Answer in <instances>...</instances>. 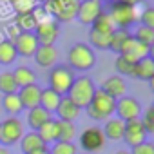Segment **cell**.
<instances>
[{
	"instance_id": "obj_1",
	"label": "cell",
	"mask_w": 154,
	"mask_h": 154,
	"mask_svg": "<svg viewBox=\"0 0 154 154\" xmlns=\"http://www.w3.org/2000/svg\"><path fill=\"white\" fill-rule=\"evenodd\" d=\"M67 65L72 71H80V72L93 69L96 65V54H94L93 47L89 44H82V42L71 45V49L67 51Z\"/></svg>"
},
{
	"instance_id": "obj_2",
	"label": "cell",
	"mask_w": 154,
	"mask_h": 154,
	"mask_svg": "<svg viewBox=\"0 0 154 154\" xmlns=\"http://www.w3.org/2000/svg\"><path fill=\"white\" fill-rule=\"evenodd\" d=\"M74 78H76V74H74V71H72L69 65H65V63H56V65H53V67L49 69V74H47L49 89L54 91V93L60 94V96H65V94L69 93V89H71Z\"/></svg>"
},
{
	"instance_id": "obj_3",
	"label": "cell",
	"mask_w": 154,
	"mask_h": 154,
	"mask_svg": "<svg viewBox=\"0 0 154 154\" xmlns=\"http://www.w3.org/2000/svg\"><path fill=\"white\" fill-rule=\"evenodd\" d=\"M94 93H96V85H94V82L89 78V76H76L72 85H71V89H69V93L65 96L74 105H78L80 109H85L91 103Z\"/></svg>"
},
{
	"instance_id": "obj_4",
	"label": "cell",
	"mask_w": 154,
	"mask_h": 154,
	"mask_svg": "<svg viewBox=\"0 0 154 154\" xmlns=\"http://www.w3.org/2000/svg\"><path fill=\"white\" fill-rule=\"evenodd\" d=\"M80 0H47L44 2V9L56 24L72 22L76 18V9H78Z\"/></svg>"
},
{
	"instance_id": "obj_5",
	"label": "cell",
	"mask_w": 154,
	"mask_h": 154,
	"mask_svg": "<svg viewBox=\"0 0 154 154\" xmlns=\"http://www.w3.org/2000/svg\"><path fill=\"white\" fill-rule=\"evenodd\" d=\"M114 109H116V100L111 98L109 94H105V93L100 91V89H96V93H94L91 103L85 107L89 118L94 120V122H105V120L112 118Z\"/></svg>"
},
{
	"instance_id": "obj_6",
	"label": "cell",
	"mask_w": 154,
	"mask_h": 154,
	"mask_svg": "<svg viewBox=\"0 0 154 154\" xmlns=\"http://www.w3.org/2000/svg\"><path fill=\"white\" fill-rule=\"evenodd\" d=\"M109 17L112 18L116 29H129L131 26H134L140 20V8L138 6H125V4H120L114 0L111 4Z\"/></svg>"
},
{
	"instance_id": "obj_7",
	"label": "cell",
	"mask_w": 154,
	"mask_h": 154,
	"mask_svg": "<svg viewBox=\"0 0 154 154\" xmlns=\"http://www.w3.org/2000/svg\"><path fill=\"white\" fill-rule=\"evenodd\" d=\"M24 136V123L17 116H8L6 120L0 122V145L11 147L20 141Z\"/></svg>"
},
{
	"instance_id": "obj_8",
	"label": "cell",
	"mask_w": 154,
	"mask_h": 154,
	"mask_svg": "<svg viewBox=\"0 0 154 154\" xmlns=\"http://www.w3.org/2000/svg\"><path fill=\"white\" fill-rule=\"evenodd\" d=\"M105 136L102 132L100 127H87L82 131L80 134V145L82 149L87 152V154H96V152H102L105 149Z\"/></svg>"
},
{
	"instance_id": "obj_9",
	"label": "cell",
	"mask_w": 154,
	"mask_h": 154,
	"mask_svg": "<svg viewBox=\"0 0 154 154\" xmlns=\"http://www.w3.org/2000/svg\"><path fill=\"white\" fill-rule=\"evenodd\" d=\"M114 112L118 114L116 118H120L122 122H132V120H140L141 116V103L134 98V96H122L120 100H116V109Z\"/></svg>"
},
{
	"instance_id": "obj_10",
	"label": "cell",
	"mask_w": 154,
	"mask_h": 154,
	"mask_svg": "<svg viewBox=\"0 0 154 154\" xmlns=\"http://www.w3.org/2000/svg\"><path fill=\"white\" fill-rule=\"evenodd\" d=\"M103 13V4L100 0H80L78 9H76V18L84 26H93V22Z\"/></svg>"
},
{
	"instance_id": "obj_11",
	"label": "cell",
	"mask_w": 154,
	"mask_h": 154,
	"mask_svg": "<svg viewBox=\"0 0 154 154\" xmlns=\"http://www.w3.org/2000/svg\"><path fill=\"white\" fill-rule=\"evenodd\" d=\"M35 36L38 40V45H54V42L60 36V24H56L53 18H47L36 24Z\"/></svg>"
},
{
	"instance_id": "obj_12",
	"label": "cell",
	"mask_w": 154,
	"mask_h": 154,
	"mask_svg": "<svg viewBox=\"0 0 154 154\" xmlns=\"http://www.w3.org/2000/svg\"><path fill=\"white\" fill-rule=\"evenodd\" d=\"M147 136H149V134H147V131L143 129L141 122H140V120H132V122H127V123H125L122 140L125 141V145H129V147L132 149V147H136V145L147 141Z\"/></svg>"
},
{
	"instance_id": "obj_13",
	"label": "cell",
	"mask_w": 154,
	"mask_h": 154,
	"mask_svg": "<svg viewBox=\"0 0 154 154\" xmlns=\"http://www.w3.org/2000/svg\"><path fill=\"white\" fill-rule=\"evenodd\" d=\"M13 45L17 49V54L18 56H33L38 49V40L35 36V33H20L15 40H13Z\"/></svg>"
},
{
	"instance_id": "obj_14",
	"label": "cell",
	"mask_w": 154,
	"mask_h": 154,
	"mask_svg": "<svg viewBox=\"0 0 154 154\" xmlns=\"http://www.w3.org/2000/svg\"><path fill=\"white\" fill-rule=\"evenodd\" d=\"M18 94V100L22 103V109H33V107H38L40 105V96H42V87L38 84H31V85H26V87H20L17 91Z\"/></svg>"
},
{
	"instance_id": "obj_15",
	"label": "cell",
	"mask_w": 154,
	"mask_h": 154,
	"mask_svg": "<svg viewBox=\"0 0 154 154\" xmlns=\"http://www.w3.org/2000/svg\"><path fill=\"white\" fill-rule=\"evenodd\" d=\"M120 54H125V56L132 58L134 62H138V60H141V58L150 56V47L145 45V44H141V42H138V40L131 35V36L125 40V44H123Z\"/></svg>"
},
{
	"instance_id": "obj_16",
	"label": "cell",
	"mask_w": 154,
	"mask_h": 154,
	"mask_svg": "<svg viewBox=\"0 0 154 154\" xmlns=\"http://www.w3.org/2000/svg\"><path fill=\"white\" fill-rule=\"evenodd\" d=\"M100 91H103L105 94H109L111 98L114 100H120L122 96H125L127 93V84L125 80L122 78V76L114 74V76H109V78H105L100 85Z\"/></svg>"
},
{
	"instance_id": "obj_17",
	"label": "cell",
	"mask_w": 154,
	"mask_h": 154,
	"mask_svg": "<svg viewBox=\"0 0 154 154\" xmlns=\"http://www.w3.org/2000/svg\"><path fill=\"white\" fill-rule=\"evenodd\" d=\"M33 56H35V62L40 67L51 69L53 65H56L60 54H58V49L54 45H38V49H36V53Z\"/></svg>"
},
{
	"instance_id": "obj_18",
	"label": "cell",
	"mask_w": 154,
	"mask_h": 154,
	"mask_svg": "<svg viewBox=\"0 0 154 154\" xmlns=\"http://www.w3.org/2000/svg\"><path fill=\"white\" fill-rule=\"evenodd\" d=\"M80 112H82V109L78 105H74L67 96H62V100H60V103L56 107L58 120H62V122H74L80 116Z\"/></svg>"
},
{
	"instance_id": "obj_19",
	"label": "cell",
	"mask_w": 154,
	"mask_h": 154,
	"mask_svg": "<svg viewBox=\"0 0 154 154\" xmlns=\"http://www.w3.org/2000/svg\"><path fill=\"white\" fill-rule=\"evenodd\" d=\"M132 78L145 80V82H152V80H154V60H152L150 56L141 58V60H138V62L134 63Z\"/></svg>"
},
{
	"instance_id": "obj_20",
	"label": "cell",
	"mask_w": 154,
	"mask_h": 154,
	"mask_svg": "<svg viewBox=\"0 0 154 154\" xmlns=\"http://www.w3.org/2000/svg\"><path fill=\"white\" fill-rule=\"evenodd\" d=\"M18 143H20V150H22V154H33V152L42 150V149H47V145L40 140V136H38L35 131L24 134V136L20 138Z\"/></svg>"
},
{
	"instance_id": "obj_21",
	"label": "cell",
	"mask_w": 154,
	"mask_h": 154,
	"mask_svg": "<svg viewBox=\"0 0 154 154\" xmlns=\"http://www.w3.org/2000/svg\"><path fill=\"white\" fill-rule=\"evenodd\" d=\"M123 127H125V122H122L120 118H109L105 120V125L102 129L105 140H111V141H120L122 136H123Z\"/></svg>"
},
{
	"instance_id": "obj_22",
	"label": "cell",
	"mask_w": 154,
	"mask_h": 154,
	"mask_svg": "<svg viewBox=\"0 0 154 154\" xmlns=\"http://www.w3.org/2000/svg\"><path fill=\"white\" fill-rule=\"evenodd\" d=\"M51 118H53V114H49L47 111H44L40 105H38V107H33V109L27 111V125H29L35 132H36L45 122H49Z\"/></svg>"
},
{
	"instance_id": "obj_23",
	"label": "cell",
	"mask_w": 154,
	"mask_h": 154,
	"mask_svg": "<svg viewBox=\"0 0 154 154\" xmlns=\"http://www.w3.org/2000/svg\"><path fill=\"white\" fill-rule=\"evenodd\" d=\"M36 134L40 136V140H42L45 145L58 141V120L51 118L49 122H45V123L36 131Z\"/></svg>"
},
{
	"instance_id": "obj_24",
	"label": "cell",
	"mask_w": 154,
	"mask_h": 154,
	"mask_svg": "<svg viewBox=\"0 0 154 154\" xmlns=\"http://www.w3.org/2000/svg\"><path fill=\"white\" fill-rule=\"evenodd\" d=\"M11 74H13V78H15L18 89H20V87H26V85H31V84H36V74L33 72L31 67L18 65Z\"/></svg>"
},
{
	"instance_id": "obj_25",
	"label": "cell",
	"mask_w": 154,
	"mask_h": 154,
	"mask_svg": "<svg viewBox=\"0 0 154 154\" xmlns=\"http://www.w3.org/2000/svg\"><path fill=\"white\" fill-rule=\"evenodd\" d=\"M60 100H62V96H60V94H56L54 91H51L49 87H47V89H42L40 107H42L44 111H47L49 114H53V112H56V107H58Z\"/></svg>"
},
{
	"instance_id": "obj_26",
	"label": "cell",
	"mask_w": 154,
	"mask_h": 154,
	"mask_svg": "<svg viewBox=\"0 0 154 154\" xmlns=\"http://www.w3.org/2000/svg\"><path fill=\"white\" fill-rule=\"evenodd\" d=\"M91 29L93 31H96V33H102V35H112L114 31H116V26H114V22H112V18L109 17V13H102L94 22H93V26H91Z\"/></svg>"
},
{
	"instance_id": "obj_27",
	"label": "cell",
	"mask_w": 154,
	"mask_h": 154,
	"mask_svg": "<svg viewBox=\"0 0 154 154\" xmlns=\"http://www.w3.org/2000/svg\"><path fill=\"white\" fill-rule=\"evenodd\" d=\"M17 58H18V54H17V49H15L13 42L9 38L0 40V63H2V65H9Z\"/></svg>"
},
{
	"instance_id": "obj_28",
	"label": "cell",
	"mask_w": 154,
	"mask_h": 154,
	"mask_svg": "<svg viewBox=\"0 0 154 154\" xmlns=\"http://www.w3.org/2000/svg\"><path fill=\"white\" fill-rule=\"evenodd\" d=\"M15 27H17L20 33H33V31L36 29V20H35L33 13L17 15V18H15Z\"/></svg>"
},
{
	"instance_id": "obj_29",
	"label": "cell",
	"mask_w": 154,
	"mask_h": 154,
	"mask_svg": "<svg viewBox=\"0 0 154 154\" xmlns=\"http://www.w3.org/2000/svg\"><path fill=\"white\" fill-rule=\"evenodd\" d=\"M2 109L9 114V116H17L18 112H22V103L18 100V94H4L2 96Z\"/></svg>"
},
{
	"instance_id": "obj_30",
	"label": "cell",
	"mask_w": 154,
	"mask_h": 154,
	"mask_svg": "<svg viewBox=\"0 0 154 154\" xmlns=\"http://www.w3.org/2000/svg\"><path fill=\"white\" fill-rule=\"evenodd\" d=\"M134 60L125 56V54H118L116 62H114V69L116 72H120L118 76H132V69H134Z\"/></svg>"
},
{
	"instance_id": "obj_31",
	"label": "cell",
	"mask_w": 154,
	"mask_h": 154,
	"mask_svg": "<svg viewBox=\"0 0 154 154\" xmlns=\"http://www.w3.org/2000/svg\"><path fill=\"white\" fill-rule=\"evenodd\" d=\"M76 138V125L74 122H62L58 120V141H72Z\"/></svg>"
},
{
	"instance_id": "obj_32",
	"label": "cell",
	"mask_w": 154,
	"mask_h": 154,
	"mask_svg": "<svg viewBox=\"0 0 154 154\" xmlns=\"http://www.w3.org/2000/svg\"><path fill=\"white\" fill-rule=\"evenodd\" d=\"M129 36H131L129 29H116V31L111 35V44H109V49L120 54V51H122V47H123V44H125V40H127Z\"/></svg>"
},
{
	"instance_id": "obj_33",
	"label": "cell",
	"mask_w": 154,
	"mask_h": 154,
	"mask_svg": "<svg viewBox=\"0 0 154 154\" xmlns=\"http://www.w3.org/2000/svg\"><path fill=\"white\" fill-rule=\"evenodd\" d=\"M18 91V85L13 78L11 72H2L0 74V93L2 94H13Z\"/></svg>"
},
{
	"instance_id": "obj_34",
	"label": "cell",
	"mask_w": 154,
	"mask_h": 154,
	"mask_svg": "<svg viewBox=\"0 0 154 154\" xmlns=\"http://www.w3.org/2000/svg\"><path fill=\"white\" fill-rule=\"evenodd\" d=\"M49 154H78V145L72 141H54L49 149Z\"/></svg>"
},
{
	"instance_id": "obj_35",
	"label": "cell",
	"mask_w": 154,
	"mask_h": 154,
	"mask_svg": "<svg viewBox=\"0 0 154 154\" xmlns=\"http://www.w3.org/2000/svg\"><path fill=\"white\" fill-rule=\"evenodd\" d=\"M89 44L96 49H109V44H111V36L109 35H102V33H96V31H89Z\"/></svg>"
},
{
	"instance_id": "obj_36",
	"label": "cell",
	"mask_w": 154,
	"mask_h": 154,
	"mask_svg": "<svg viewBox=\"0 0 154 154\" xmlns=\"http://www.w3.org/2000/svg\"><path fill=\"white\" fill-rule=\"evenodd\" d=\"M138 42H141V44H145V45H152V42H154V29H150V27H145V26H140L136 31H134V35H132Z\"/></svg>"
},
{
	"instance_id": "obj_37",
	"label": "cell",
	"mask_w": 154,
	"mask_h": 154,
	"mask_svg": "<svg viewBox=\"0 0 154 154\" xmlns=\"http://www.w3.org/2000/svg\"><path fill=\"white\" fill-rule=\"evenodd\" d=\"M11 4H13V9L22 15V13H31L38 4H36V0H11Z\"/></svg>"
},
{
	"instance_id": "obj_38",
	"label": "cell",
	"mask_w": 154,
	"mask_h": 154,
	"mask_svg": "<svg viewBox=\"0 0 154 154\" xmlns=\"http://www.w3.org/2000/svg\"><path fill=\"white\" fill-rule=\"evenodd\" d=\"M140 122L143 125V129L147 131V134H152L154 132V107H147V111L140 116Z\"/></svg>"
},
{
	"instance_id": "obj_39",
	"label": "cell",
	"mask_w": 154,
	"mask_h": 154,
	"mask_svg": "<svg viewBox=\"0 0 154 154\" xmlns=\"http://www.w3.org/2000/svg\"><path fill=\"white\" fill-rule=\"evenodd\" d=\"M140 22H141V26L154 29V8L147 6L143 11H140Z\"/></svg>"
},
{
	"instance_id": "obj_40",
	"label": "cell",
	"mask_w": 154,
	"mask_h": 154,
	"mask_svg": "<svg viewBox=\"0 0 154 154\" xmlns=\"http://www.w3.org/2000/svg\"><path fill=\"white\" fill-rule=\"evenodd\" d=\"M129 152H131V154H154V145H152L150 141H143V143L132 147Z\"/></svg>"
},
{
	"instance_id": "obj_41",
	"label": "cell",
	"mask_w": 154,
	"mask_h": 154,
	"mask_svg": "<svg viewBox=\"0 0 154 154\" xmlns=\"http://www.w3.org/2000/svg\"><path fill=\"white\" fill-rule=\"evenodd\" d=\"M120 4H125V6H140L143 0H116Z\"/></svg>"
},
{
	"instance_id": "obj_42",
	"label": "cell",
	"mask_w": 154,
	"mask_h": 154,
	"mask_svg": "<svg viewBox=\"0 0 154 154\" xmlns=\"http://www.w3.org/2000/svg\"><path fill=\"white\" fill-rule=\"evenodd\" d=\"M0 154H11L9 147H2V145H0Z\"/></svg>"
},
{
	"instance_id": "obj_43",
	"label": "cell",
	"mask_w": 154,
	"mask_h": 154,
	"mask_svg": "<svg viewBox=\"0 0 154 154\" xmlns=\"http://www.w3.org/2000/svg\"><path fill=\"white\" fill-rule=\"evenodd\" d=\"M114 154H131V152H129L127 149H118V150H116Z\"/></svg>"
},
{
	"instance_id": "obj_44",
	"label": "cell",
	"mask_w": 154,
	"mask_h": 154,
	"mask_svg": "<svg viewBox=\"0 0 154 154\" xmlns=\"http://www.w3.org/2000/svg\"><path fill=\"white\" fill-rule=\"evenodd\" d=\"M33 154H49V149H42V150H38V152H33Z\"/></svg>"
},
{
	"instance_id": "obj_45",
	"label": "cell",
	"mask_w": 154,
	"mask_h": 154,
	"mask_svg": "<svg viewBox=\"0 0 154 154\" xmlns=\"http://www.w3.org/2000/svg\"><path fill=\"white\" fill-rule=\"evenodd\" d=\"M100 2H102V4H103V2H111V4H112V2H114V0H100Z\"/></svg>"
},
{
	"instance_id": "obj_46",
	"label": "cell",
	"mask_w": 154,
	"mask_h": 154,
	"mask_svg": "<svg viewBox=\"0 0 154 154\" xmlns=\"http://www.w3.org/2000/svg\"><path fill=\"white\" fill-rule=\"evenodd\" d=\"M2 2H11V0H2Z\"/></svg>"
},
{
	"instance_id": "obj_47",
	"label": "cell",
	"mask_w": 154,
	"mask_h": 154,
	"mask_svg": "<svg viewBox=\"0 0 154 154\" xmlns=\"http://www.w3.org/2000/svg\"><path fill=\"white\" fill-rule=\"evenodd\" d=\"M36 2H38V0H36ZM40 2H47V0H40Z\"/></svg>"
}]
</instances>
